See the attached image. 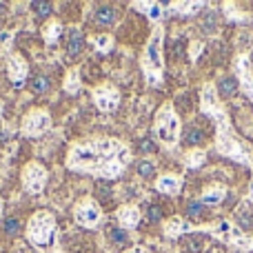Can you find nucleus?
<instances>
[{
  "mask_svg": "<svg viewBox=\"0 0 253 253\" xmlns=\"http://www.w3.org/2000/svg\"><path fill=\"white\" fill-rule=\"evenodd\" d=\"M131 162L129 147L116 138H89L76 142L67 153V169L93 178L114 180Z\"/></svg>",
  "mask_w": 253,
  "mask_h": 253,
  "instance_id": "f257e3e1",
  "label": "nucleus"
},
{
  "mask_svg": "<svg viewBox=\"0 0 253 253\" xmlns=\"http://www.w3.org/2000/svg\"><path fill=\"white\" fill-rule=\"evenodd\" d=\"M211 120L215 123V147H218V151L222 153V156L231 158V160L240 162V165L251 167L253 165L251 149L236 135V129L229 123V116H227V111H224V107Z\"/></svg>",
  "mask_w": 253,
  "mask_h": 253,
  "instance_id": "f03ea898",
  "label": "nucleus"
},
{
  "mask_svg": "<svg viewBox=\"0 0 253 253\" xmlns=\"http://www.w3.org/2000/svg\"><path fill=\"white\" fill-rule=\"evenodd\" d=\"M162 40H165V31L158 25L149 36V42L142 53V71L144 78L151 87H160L162 84V71H165V60H162Z\"/></svg>",
  "mask_w": 253,
  "mask_h": 253,
  "instance_id": "7ed1b4c3",
  "label": "nucleus"
},
{
  "mask_svg": "<svg viewBox=\"0 0 253 253\" xmlns=\"http://www.w3.org/2000/svg\"><path fill=\"white\" fill-rule=\"evenodd\" d=\"M180 131H182V125H180L178 114L173 111V105L167 102V105L160 107L156 116V125H153V133L160 140L165 147H175L180 142Z\"/></svg>",
  "mask_w": 253,
  "mask_h": 253,
  "instance_id": "20e7f679",
  "label": "nucleus"
},
{
  "mask_svg": "<svg viewBox=\"0 0 253 253\" xmlns=\"http://www.w3.org/2000/svg\"><path fill=\"white\" fill-rule=\"evenodd\" d=\"M53 236H56V218L49 211H36L27 224V240L42 249L53 240Z\"/></svg>",
  "mask_w": 253,
  "mask_h": 253,
  "instance_id": "39448f33",
  "label": "nucleus"
},
{
  "mask_svg": "<svg viewBox=\"0 0 253 253\" xmlns=\"http://www.w3.org/2000/svg\"><path fill=\"white\" fill-rule=\"evenodd\" d=\"M74 220L84 229H96L102 220V209L93 198H83L74 209Z\"/></svg>",
  "mask_w": 253,
  "mask_h": 253,
  "instance_id": "423d86ee",
  "label": "nucleus"
},
{
  "mask_svg": "<svg viewBox=\"0 0 253 253\" xmlns=\"http://www.w3.org/2000/svg\"><path fill=\"white\" fill-rule=\"evenodd\" d=\"M44 182H47V169L38 160L27 162L25 169H22V187H25V191L38 196V193H42Z\"/></svg>",
  "mask_w": 253,
  "mask_h": 253,
  "instance_id": "0eeeda50",
  "label": "nucleus"
},
{
  "mask_svg": "<svg viewBox=\"0 0 253 253\" xmlns=\"http://www.w3.org/2000/svg\"><path fill=\"white\" fill-rule=\"evenodd\" d=\"M49 129H51V116L42 109L29 111V114L25 116V120H22V125H20L22 135H27V138H38V135L47 133Z\"/></svg>",
  "mask_w": 253,
  "mask_h": 253,
  "instance_id": "6e6552de",
  "label": "nucleus"
},
{
  "mask_svg": "<svg viewBox=\"0 0 253 253\" xmlns=\"http://www.w3.org/2000/svg\"><path fill=\"white\" fill-rule=\"evenodd\" d=\"M93 102L102 114H111L120 105V91L114 84H100V87L93 89Z\"/></svg>",
  "mask_w": 253,
  "mask_h": 253,
  "instance_id": "1a4fd4ad",
  "label": "nucleus"
},
{
  "mask_svg": "<svg viewBox=\"0 0 253 253\" xmlns=\"http://www.w3.org/2000/svg\"><path fill=\"white\" fill-rule=\"evenodd\" d=\"M236 80L240 84V89L249 96L253 102V67L249 62V56H238L236 60Z\"/></svg>",
  "mask_w": 253,
  "mask_h": 253,
  "instance_id": "9d476101",
  "label": "nucleus"
},
{
  "mask_svg": "<svg viewBox=\"0 0 253 253\" xmlns=\"http://www.w3.org/2000/svg\"><path fill=\"white\" fill-rule=\"evenodd\" d=\"M27 71H29L27 69V62L20 53H11V56L7 58V76H9V80H11V84L16 89H20L22 84H25Z\"/></svg>",
  "mask_w": 253,
  "mask_h": 253,
  "instance_id": "9b49d317",
  "label": "nucleus"
},
{
  "mask_svg": "<svg viewBox=\"0 0 253 253\" xmlns=\"http://www.w3.org/2000/svg\"><path fill=\"white\" fill-rule=\"evenodd\" d=\"M116 218H118V222L123 229H135L140 224V209L133 205H125L118 209Z\"/></svg>",
  "mask_w": 253,
  "mask_h": 253,
  "instance_id": "f8f14e48",
  "label": "nucleus"
},
{
  "mask_svg": "<svg viewBox=\"0 0 253 253\" xmlns=\"http://www.w3.org/2000/svg\"><path fill=\"white\" fill-rule=\"evenodd\" d=\"M180 184H182V180L175 173H165L156 180V189L160 193H167V196H175L180 191Z\"/></svg>",
  "mask_w": 253,
  "mask_h": 253,
  "instance_id": "ddd939ff",
  "label": "nucleus"
},
{
  "mask_svg": "<svg viewBox=\"0 0 253 253\" xmlns=\"http://www.w3.org/2000/svg\"><path fill=\"white\" fill-rule=\"evenodd\" d=\"M83 47H84V34L78 27H69L67 29V53L76 56V53L83 51Z\"/></svg>",
  "mask_w": 253,
  "mask_h": 253,
  "instance_id": "4468645a",
  "label": "nucleus"
},
{
  "mask_svg": "<svg viewBox=\"0 0 253 253\" xmlns=\"http://www.w3.org/2000/svg\"><path fill=\"white\" fill-rule=\"evenodd\" d=\"M191 231H196V229L191 227L189 222H184L182 218H171V220H167V224H165V236L167 238H178V236H182V233H191Z\"/></svg>",
  "mask_w": 253,
  "mask_h": 253,
  "instance_id": "2eb2a0df",
  "label": "nucleus"
},
{
  "mask_svg": "<svg viewBox=\"0 0 253 253\" xmlns=\"http://www.w3.org/2000/svg\"><path fill=\"white\" fill-rule=\"evenodd\" d=\"M224 196H227V189L222 187V184H213V187H209L205 193L200 196V205L205 207H215L220 205V202L224 200Z\"/></svg>",
  "mask_w": 253,
  "mask_h": 253,
  "instance_id": "dca6fc26",
  "label": "nucleus"
},
{
  "mask_svg": "<svg viewBox=\"0 0 253 253\" xmlns=\"http://www.w3.org/2000/svg\"><path fill=\"white\" fill-rule=\"evenodd\" d=\"M236 227L240 229L242 233L247 231H253V209L251 207H240V209L236 211Z\"/></svg>",
  "mask_w": 253,
  "mask_h": 253,
  "instance_id": "f3484780",
  "label": "nucleus"
},
{
  "mask_svg": "<svg viewBox=\"0 0 253 253\" xmlns=\"http://www.w3.org/2000/svg\"><path fill=\"white\" fill-rule=\"evenodd\" d=\"M133 7L142 9L151 22H160L162 16H165V7H162L160 2H133Z\"/></svg>",
  "mask_w": 253,
  "mask_h": 253,
  "instance_id": "a211bd4d",
  "label": "nucleus"
},
{
  "mask_svg": "<svg viewBox=\"0 0 253 253\" xmlns=\"http://www.w3.org/2000/svg\"><path fill=\"white\" fill-rule=\"evenodd\" d=\"M220 27V13L215 9H209V11L202 13V20H200V29L205 34H215V29Z\"/></svg>",
  "mask_w": 253,
  "mask_h": 253,
  "instance_id": "6ab92c4d",
  "label": "nucleus"
},
{
  "mask_svg": "<svg viewBox=\"0 0 253 253\" xmlns=\"http://www.w3.org/2000/svg\"><path fill=\"white\" fill-rule=\"evenodd\" d=\"M96 22L100 27H111L116 22V9L111 4H100L96 9Z\"/></svg>",
  "mask_w": 253,
  "mask_h": 253,
  "instance_id": "aec40b11",
  "label": "nucleus"
},
{
  "mask_svg": "<svg viewBox=\"0 0 253 253\" xmlns=\"http://www.w3.org/2000/svg\"><path fill=\"white\" fill-rule=\"evenodd\" d=\"M171 9H175V11L182 13V16H193V13L207 9V2H200V0H196V2H173Z\"/></svg>",
  "mask_w": 253,
  "mask_h": 253,
  "instance_id": "412c9836",
  "label": "nucleus"
},
{
  "mask_svg": "<svg viewBox=\"0 0 253 253\" xmlns=\"http://www.w3.org/2000/svg\"><path fill=\"white\" fill-rule=\"evenodd\" d=\"M60 34H62V25L58 20H51L42 27V38H44L47 44H56V40H58Z\"/></svg>",
  "mask_w": 253,
  "mask_h": 253,
  "instance_id": "4be33fe9",
  "label": "nucleus"
},
{
  "mask_svg": "<svg viewBox=\"0 0 253 253\" xmlns=\"http://www.w3.org/2000/svg\"><path fill=\"white\" fill-rule=\"evenodd\" d=\"M238 87H240V84H238V80H236V78H231V76H227V78H222V80H220V83H218V87H215V89H218V93H220V96H224V98H231L233 93L238 91Z\"/></svg>",
  "mask_w": 253,
  "mask_h": 253,
  "instance_id": "5701e85b",
  "label": "nucleus"
},
{
  "mask_svg": "<svg viewBox=\"0 0 253 253\" xmlns=\"http://www.w3.org/2000/svg\"><path fill=\"white\" fill-rule=\"evenodd\" d=\"M207 231H209L211 236L220 238V240H227V242H229V238H231V231H233V224H231V222H227V220H222V222L213 224V227L207 229Z\"/></svg>",
  "mask_w": 253,
  "mask_h": 253,
  "instance_id": "b1692460",
  "label": "nucleus"
},
{
  "mask_svg": "<svg viewBox=\"0 0 253 253\" xmlns=\"http://www.w3.org/2000/svg\"><path fill=\"white\" fill-rule=\"evenodd\" d=\"M91 44L96 47V51L107 53V51H111V47H114V38H111L109 34H98L91 38Z\"/></svg>",
  "mask_w": 253,
  "mask_h": 253,
  "instance_id": "393cba45",
  "label": "nucleus"
},
{
  "mask_svg": "<svg viewBox=\"0 0 253 253\" xmlns=\"http://www.w3.org/2000/svg\"><path fill=\"white\" fill-rule=\"evenodd\" d=\"M29 7H31V11H34L36 18H47L49 13L53 11V4L47 2V0H34Z\"/></svg>",
  "mask_w": 253,
  "mask_h": 253,
  "instance_id": "a878e982",
  "label": "nucleus"
},
{
  "mask_svg": "<svg viewBox=\"0 0 253 253\" xmlns=\"http://www.w3.org/2000/svg\"><path fill=\"white\" fill-rule=\"evenodd\" d=\"M184 142L187 144H202L205 142V131L198 126H187L184 129Z\"/></svg>",
  "mask_w": 253,
  "mask_h": 253,
  "instance_id": "bb28decb",
  "label": "nucleus"
},
{
  "mask_svg": "<svg viewBox=\"0 0 253 253\" xmlns=\"http://www.w3.org/2000/svg\"><path fill=\"white\" fill-rule=\"evenodd\" d=\"M65 91L71 93V96L80 91V76H78V71H76V69H71L69 74H67V78H65Z\"/></svg>",
  "mask_w": 253,
  "mask_h": 253,
  "instance_id": "cd10ccee",
  "label": "nucleus"
},
{
  "mask_svg": "<svg viewBox=\"0 0 253 253\" xmlns=\"http://www.w3.org/2000/svg\"><path fill=\"white\" fill-rule=\"evenodd\" d=\"M109 240L114 245H126L129 242V233L123 227H114V229H109Z\"/></svg>",
  "mask_w": 253,
  "mask_h": 253,
  "instance_id": "c85d7f7f",
  "label": "nucleus"
},
{
  "mask_svg": "<svg viewBox=\"0 0 253 253\" xmlns=\"http://www.w3.org/2000/svg\"><path fill=\"white\" fill-rule=\"evenodd\" d=\"M205 158H207V153H205V151H200V149H196V151L189 153L187 160H184V162H187L189 169H198V167H200L202 162H205Z\"/></svg>",
  "mask_w": 253,
  "mask_h": 253,
  "instance_id": "c756f323",
  "label": "nucleus"
},
{
  "mask_svg": "<svg viewBox=\"0 0 253 253\" xmlns=\"http://www.w3.org/2000/svg\"><path fill=\"white\" fill-rule=\"evenodd\" d=\"M2 229H4V233H7L9 238H16L18 233H20V220L18 218H7L4 220V224H2Z\"/></svg>",
  "mask_w": 253,
  "mask_h": 253,
  "instance_id": "7c9ffc66",
  "label": "nucleus"
},
{
  "mask_svg": "<svg viewBox=\"0 0 253 253\" xmlns=\"http://www.w3.org/2000/svg\"><path fill=\"white\" fill-rule=\"evenodd\" d=\"M156 173V165L151 160H140L138 162V175L140 178H151Z\"/></svg>",
  "mask_w": 253,
  "mask_h": 253,
  "instance_id": "2f4dec72",
  "label": "nucleus"
},
{
  "mask_svg": "<svg viewBox=\"0 0 253 253\" xmlns=\"http://www.w3.org/2000/svg\"><path fill=\"white\" fill-rule=\"evenodd\" d=\"M49 84H51V83H49L47 76H36L34 83H31V91H34V93H44L49 89Z\"/></svg>",
  "mask_w": 253,
  "mask_h": 253,
  "instance_id": "473e14b6",
  "label": "nucleus"
},
{
  "mask_svg": "<svg viewBox=\"0 0 253 253\" xmlns=\"http://www.w3.org/2000/svg\"><path fill=\"white\" fill-rule=\"evenodd\" d=\"M205 247H207L205 238H191V240H189V245H187V249L193 251V253H200Z\"/></svg>",
  "mask_w": 253,
  "mask_h": 253,
  "instance_id": "72a5a7b5",
  "label": "nucleus"
},
{
  "mask_svg": "<svg viewBox=\"0 0 253 253\" xmlns=\"http://www.w3.org/2000/svg\"><path fill=\"white\" fill-rule=\"evenodd\" d=\"M202 209H205V205H200V200H198V202H189V207H187L189 218H200Z\"/></svg>",
  "mask_w": 253,
  "mask_h": 253,
  "instance_id": "f704fd0d",
  "label": "nucleus"
},
{
  "mask_svg": "<svg viewBox=\"0 0 253 253\" xmlns=\"http://www.w3.org/2000/svg\"><path fill=\"white\" fill-rule=\"evenodd\" d=\"M140 151H142V153H153V151H156V144H153L149 138H144L142 142H140Z\"/></svg>",
  "mask_w": 253,
  "mask_h": 253,
  "instance_id": "c9c22d12",
  "label": "nucleus"
},
{
  "mask_svg": "<svg viewBox=\"0 0 253 253\" xmlns=\"http://www.w3.org/2000/svg\"><path fill=\"white\" fill-rule=\"evenodd\" d=\"M147 218H149V220H151V222H158V220H160V218H162L160 209H158V207H156V205H153V207H149V213H147Z\"/></svg>",
  "mask_w": 253,
  "mask_h": 253,
  "instance_id": "e433bc0d",
  "label": "nucleus"
},
{
  "mask_svg": "<svg viewBox=\"0 0 253 253\" xmlns=\"http://www.w3.org/2000/svg\"><path fill=\"white\" fill-rule=\"evenodd\" d=\"M200 51H202V44L200 42H193L191 49H189V56H191V60H196V58L200 56Z\"/></svg>",
  "mask_w": 253,
  "mask_h": 253,
  "instance_id": "4c0bfd02",
  "label": "nucleus"
},
{
  "mask_svg": "<svg viewBox=\"0 0 253 253\" xmlns=\"http://www.w3.org/2000/svg\"><path fill=\"white\" fill-rule=\"evenodd\" d=\"M125 253H151L149 249H144V247H131L129 251H125Z\"/></svg>",
  "mask_w": 253,
  "mask_h": 253,
  "instance_id": "58836bf2",
  "label": "nucleus"
},
{
  "mask_svg": "<svg viewBox=\"0 0 253 253\" xmlns=\"http://www.w3.org/2000/svg\"><path fill=\"white\" fill-rule=\"evenodd\" d=\"M2 209H4V202H2V198H0V215H2Z\"/></svg>",
  "mask_w": 253,
  "mask_h": 253,
  "instance_id": "ea45409f",
  "label": "nucleus"
},
{
  "mask_svg": "<svg viewBox=\"0 0 253 253\" xmlns=\"http://www.w3.org/2000/svg\"><path fill=\"white\" fill-rule=\"evenodd\" d=\"M249 202H253V184H251V191H249Z\"/></svg>",
  "mask_w": 253,
  "mask_h": 253,
  "instance_id": "a19ab883",
  "label": "nucleus"
},
{
  "mask_svg": "<svg viewBox=\"0 0 253 253\" xmlns=\"http://www.w3.org/2000/svg\"><path fill=\"white\" fill-rule=\"evenodd\" d=\"M249 62H251V67H253V53H251V56H249Z\"/></svg>",
  "mask_w": 253,
  "mask_h": 253,
  "instance_id": "79ce46f5",
  "label": "nucleus"
},
{
  "mask_svg": "<svg viewBox=\"0 0 253 253\" xmlns=\"http://www.w3.org/2000/svg\"><path fill=\"white\" fill-rule=\"evenodd\" d=\"M51 253H62V251H51Z\"/></svg>",
  "mask_w": 253,
  "mask_h": 253,
  "instance_id": "37998d69",
  "label": "nucleus"
}]
</instances>
